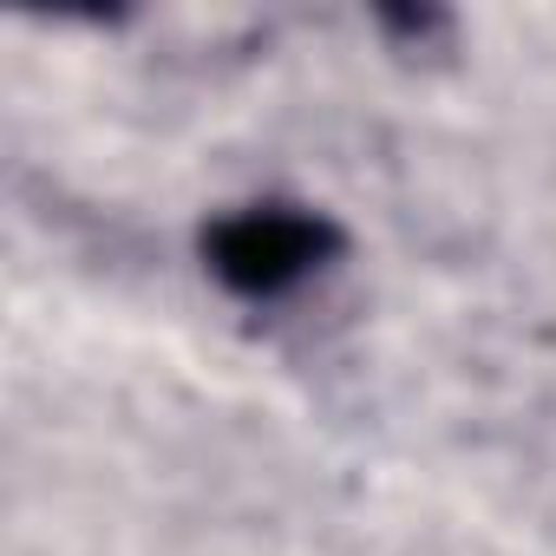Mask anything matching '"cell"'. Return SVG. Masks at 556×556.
I'll use <instances>...</instances> for the list:
<instances>
[{"label":"cell","mask_w":556,"mask_h":556,"mask_svg":"<svg viewBox=\"0 0 556 556\" xmlns=\"http://www.w3.org/2000/svg\"><path fill=\"white\" fill-rule=\"evenodd\" d=\"M334 242L341 236L308 210H242L203 236V255L236 295H275V289L302 282L308 268H321Z\"/></svg>","instance_id":"cell-1"}]
</instances>
